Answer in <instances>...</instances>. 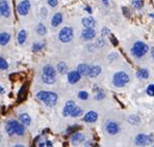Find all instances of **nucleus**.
<instances>
[{"instance_id":"nucleus-1","label":"nucleus","mask_w":154,"mask_h":147,"mask_svg":"<svg viewBox=\"0 0 154 147\" xmlns=\"http://www.w3.org/2000/svg\"><path fill=\"white\" fill-rule=\"evenodd\" d=\"M37 98L38 99H40L41 101H43L45 105L49 106V107H52V106L55 105L58 99V96L55 92L45 91V90L38 91L37 93Z\"/></svg>"},{"instance_id":"nucleus-2","label":"nucleus","mask_w":154,"mask_h":147,"mask_svg":"<svg viewBox=\"0 0 154 147\" xmlns=\"http://www.w3.org/2000/svg\"><path fill=\"white\" fill-rule=\"evenodd\" d=\"M6 132H8V136H13L14 134L22 136L25 133V128H24L23 123L21 124L17 120H10L6 123Z\"/></svg>"},{"instance_id":"nucleus-3","label":"nucleus","mask_w":154,"mask_h":147,"mask_svg":"<svg viewBox=\"0 0 154 147\" xmlns=\"http://www.w3.org/2000/svg\"><path fill=\"white\" fill-rule=\"evenodd\" d=\"M149 47L144 42H137L133 44L132 48H131V54L134 56L135 58H141L148 52Z\"/></svg>"},{"instance_id":"nucleus-4","label":"nucleus","mask_w":154,"mask_h":147,"mask_svg":"<svg viewBox=\"0 0 154 147\" xmlns=\"http://www.w3.org/2000/svg\"><path fill=\"white\" fill-rule=\"evenodd\" d=\"M127 83H129V76L125 72H118L114 75L112 78V84L116 87H124Z\"/></svg>"},{"instance_id":"nucleus-5","label":"nucleus","mask_w":154,"mask_h":147,"mask_svg":"<svg viewBox=\"0 0 154 147\" xmlns=\"http://www.w3.org/2000/svg\"><path fill=\"white\" fill-rule=\"evenodd\" d=\"M73 29L71 27H64L58 33V38L63 43H69L73 40Z\"/></svg>"},{"instance_id":"nucleus-6","label":"nucleus","mask_w":154,"mask_h":147,"mask_svg":"<svg viewBox=\"0 0 154 147\" xmlns=\"http://www.w3.org/2000/svg\"><path fill=\"white\" fill-rule=\"evenodd\" d=\"M134 143L137 146H147L150 143H152V138L145 134H139L135 137Z\"/></svg>"},{"instance_id":"nucleus-7","label":"nucleus","mask_w":154,"mask_h":147,"mask_svg":"<svg viewBox=\"0 0 154 147\" xmlns=\"http://www.w3.org/2000/svg\"><path fill=\"white\" fill-rule=\"evenodd\" d=\"M29 10H30V2L28 0H23L21 1L17 6L18 13L21 16H26L28 13Z\"/></svg>"},{"instance_id":"nucleus-8","label":"nucleus","mask_w":154,"mask_h":147,"mask_svg":"<svg viewBox=\"0 0 154 147\" xmlns=\"http://www.w3.org/2000/svg\"><path fill=\"white\" fill-rule=\"evenodd\" d=\"M106 132H107L108 135L110 136H114V135H117L118 133L120 132V128L118 125V123H116L115 121H108L106 123Z\"/></svg>"},{"instance_id":"nucleus-9","label":"nucleus","mask_w":154,"mask_h":147,"mask_svg":"<svg viewBox=\"0 0 154 147\" xmlns=\"http://www.w3.org/2000/svg\"><path fill=\"white\" fill-rule=\"evenodd\" d=\"M95 37H96V31L94 28H91V27H87L81 32V37L85 40H94Z\"/></svg>"},{"instance_id":"nucleus-10","label":"nucleus","mask_w":154,"mask_h":147,"mask_svg":"<svg viewBox=\"0 0 154 147\" xmlns=\"http://www.w3.org/2000/svg\"><path fill=\"white\" fill-rule=\"evenodd\" d=\"M0 15L8 18L11 15V10L6 0H0Z\"/></svg>"},{"instance_id":"nucleus-11","label":"nucleus","mask_w":154,"mask_h":147,"mask_svg":"<svg viewBox=\"0 0 154 147\" xmlns=\"http://www.w3.org/2000/svg\"><path fill=\"white\" fill-rule=\"evenodd\" d=\"M97 119H98V114H97L95 111H89V112L85 115V117H83V121L88 123L96 122Z\"/></svg>"},{"instance_id":"nucleus-12","label":"nucleus","mask_w":154,"mask_h":147,"mask_svg":"<svg viewBox=\"0 0 154 147\" xmlns=\"http://www.w3.org/2000/svg\"><path fill=\"white\" fill-rule=\"evenodd\" d=\"M80 78H81V75L78 71L70 72V73L68 74V81H69V83H71V84H75V83H77L79 80H80Z\"/></svg>"},{"instance_id":"nucleus-13","label":"nucleus","mask_w":154,"mask_h":147,"mask_svg":"<svg viewBox=\"0 0 154 147\" xmlns=\"http://www.w3.org/2000/svg\"><path fill=\"white\" fill-rule=\"evenodd\" d=\"M74 108H75V103L73 101H68L64 107V110H63V115L65 117L70 116V114H71V112L73 111Z\"/></svg>"},{"instance_id":"nucleus-14","label":"nucleus","mask_w":154,"mask_h":147,"mask_svg":"<svg viewBox=\"0 0 154 147\" xmlns=\"http://www.w3.org/2000/svg\"><path fill=\"white\" fill-rule=\"evenodd\" d=\"M90 69H91V66L88 64H85V63L79 64L78 66H77V71L80 73L81 76H89Z\"/></svg>"},{"instance_id":"nucleus-15","label":"nucleus","mask_w":154,"mask_h":147,"mask_svg":"<svg viewBox=\"0 0 154 147\" xmlns=\"http://www.w3.org/2000/svg\"><path fill=\"white\" fill-rule=\"evenodd\" d=\"M63 22V15L60 13H55V15L53 16V18H52L51 20V25L54 27H57L58 25H60Z\"/></svg>"},{"instance_id":"nucleus-16","label":"nucleus","mask_w":154,"mask_h":147,"mask_svg":"<svg viewBox=\"0 0 154 147\" xmlns=\"http://www.w3.org/2000/svg\"><path fill=\"white\" fill-rule=\"evenodd\" d=\"M27 89H28V84H24L20 89L19 93H18V101H22L23 99H25L26 98V93H27Z\"/></svg>"},{"instance_id":"nucleus-17","label":"nucleus","mask_w":154,"mask_h":147,"mask_svg":"<svg viewBox=\"0 0 154 147\" xmlns=\"http://www.w3.org/2000/svg\"><path fill=\"white\" fill-rule=\"evenodd\" d=\"M101 67L99 65H94V66H91V69H90V73H89V77L91 78H96L97 76L101 74Z\"/></svg>"},{"instance_id":"nucleus-18","label":"nucleus","mask_w":154,"mask_h":147,"mask_svg":"<svg viewBox=\"0 0 154 147\" xmlns=\"http://www.w3.org/2000/svg\"><path fill=\"white\" fill-rule=\"evenodd\" d=\"M85 140V135L81 134V133H74L71 137V141L72 143L76 144V143H80Z\"/></svg>"},{"instance_id":"nucleus-19","label":"nucleus","mask_w":154,"mask_h":147,"mask_svg":"<svg viewBox=\"0 0 154 147\" xmlns=\"http://www.w3.org/2000/svg\"><path fill=\"white\" fill-rule=\"evenodd\" d=\"M82 25L87 28V27H91V28H94L96 26V21L93 19L92 17H89V18H85L82 20Z\"/></svg>"},{"instance_id":"nucleus-20","label":"nucleus","mask_w":154,"mask_h":147,"mask_svg":"<svg viewBox=\"0 0 154 147\" xmlns=\"http://www.w3.org/2000/svg\"><path fill=\"white\" fill-rule=\"evenodd\" d=\"M11 40V35L6 32L0 33V45L1 46H5L8 42Z\"/></svg>"},{"instance_id":"nucleus-21","label":"nucleus","mask_w":154,"mask_h":147,"mask_svg":"<svg viewBox=\"0 0 154 147\" xmlns=\"http://www.w3.org/2000/svg\"><path fill=\"white\" fill-rule=\"evenodd\" d=\"M135 76L140 79H148L149 78V72H148V69H141L137 72Z\"/></svg>"},{"instance_id":"nucleus-22","label":"nucleus","mask_w":154,"mask_h":147,"mask_svg":"<svg viewBox=\"0 0 154 147\" xmlns=\"http://www.w3.org/2000/svg\"><path fill=\"white\" fill-rule=\"evenodd\" d=\"M42 81L46 84H53L55 82V77L53 76H49V75L43 74L42 76Z\"/></svg>"},{"instance_id":"nucleus-23","label":"nucleus","mask_w":154,"mask_h":147,"mask_svg":"<svg viewBox=\"0 0 154 147\" xmlns=\"http://www.w3.org/2000/svg\"><path fill=\"white\" fill-rule=\"evenodd\" d=\"M18 43L20 45H23L24 43L26 42V38H27V33L25 30H21L19 33H18Z\"/></svg>"},{"instance_id":"nucleus-24","label":"nucleus","mask_w":154,"mask_h":147,"mask_svg":"<svg viewBox=\"0 0 154 147\" xmlns=\"http://www.w3.org/2000/svg\"><path fill=\"white\" fill-rule=\"evenodd\" d=\"M20 121H21V123H23L24 125H29L31 122V119H30V117H29L28 114L23 113V114L20 115Z\"/></svg>"},{"instance_id":"nucleus-25","label":"nucleus","mask_w":154,"mask_h":147,"mask_svg":"<svg viewBox=\"0 0 154 147\" xmlns=\"http://www.w3.org/2000/svg\"><path fill=\"white\" fill-rule=\"evenodd\" d=\"M43 74H46V75H49V76L55 77L56 72H55V69L51 66V65H46V66H44V69H43Z\"/></svg>"},{"instance_id":"nucleus-26","label":"nucleus","mask_w":154,"mask_h":147,"mask_svg":"<svg viewBox=\"0 0 154 147\" xmlns=\"http://www.w3.org/2000/svg\"><path fill=\"white\" fill-rule=\"evenodd\" d=\"M47 32V29L46 27H45L44 24H38L37 26V33L38 35H44L46 34Z\"/></svg>"},{"instance_id":"nucleus-27","label":"nucleus","mask_w":154,"mask_h":147,"mask_svg":"<svg viewBox=\"0 0 154 147\" xmlns=\"http://www.w3.org/2000/svg\"><path fill=\"white\" fill-rule=\"evenodd\" d=\"M81 114H82V109H81V108H79V107H76V106H75V108H74L73 111L71 112L70 116H72V117H78V116H80Z\"/></svg>"},{"instance_id":"nucleus-28","label":"nucleus","mask_w":154,"mask_h":147,"mask_svg":"<svg viewBox=\"0 0 154 147\" xmlns=\"http://www.w3.org/2000/svg\"><path fill=\"white\" fill-rule=\"evenodd\" d=\"M57 71H58V73H60V74H65V73H67V64H66L65 62H60L57 64Z\"/></svg>"},{"instance_id":"nucleus-29","label":"nucleus","mask_w":154,"mask_h":147,"mask_svg":"<svg viewBox=\"0 0 154 147\" xmlns=\"http://www.w3.org/2000/svg\"><path fill=\"white\" fill-rule=\"evenodd\" d=\"M132 5L137 10H141L143 6H144V0H133Z\"/></svg>"},{"instance_id":"nucleus-30","label":"nucleus","mask_w":154,"mask_h":147,"mask_svg":"<svg viewBox=\"0 0 154 147\" xmlns=\"http://www.w3.org/2000/svg\"><path fill=\"white\" fill-rule=\"evenodd\" d=\"M128 122L132 123V124H137L140 123V117L137 115H131L128 117Z\"/></svg>"},{"instance_id":"nucleus-31","label":"nucleus","mask_w":154,"mask_h":147,"mask_svg":"<svg viewBox=\"0 0 154 147\" xmlns=\"http://www.w3.org/2000/svg\"><path fill=\"white\" fill-rule=\"evenodd\" d=\"M45 47V44H41V43H37L32 46V51L33 52H40L44 49Z\"/></svg>"},{"instance_id":"nucleus-32","label":"nucleus","mask_w":154,"mask_h":147,"mask_svg":"<svg viewBox=\"0 0 154 147\" xmlns=\"http://www.w3.org/2000/svg\"><path fill=\"white\" fill-rule=\"evenodd\" d=\"M146 92H147V94H149L150 96H154V84L148 85V87H147V89H146Z\"/></svg>"},{"instance_id":"nucleus-33","label":"nucleus","mask_w":154,"mask_h":147,"mask_svg":"<svg viewBox=\"0 0 154 147\" xmlns=\"http://www.w3.org/2000/svg\"><path fill=\"white\" fill-rule=\"evenodd\" d=\"M78 98L80 99H82V101H85V99L89 98V93H88L87 91H79Z\"/></svg>"},{"instance_id":"nucleus-34","label":"nucleus","mask_w":154,"mask_h":147,"mask_svg":"<svg viewBox=\"0 0 154 147\" xmlns=\"http://www.w3.org/2000/svg\"><path fill=\"white\" fill-rule=\"evenodd\" d=\"M8 64L2 57H0V69H8Z\"/></svg>"},{"instance_id":"nucleus-35","label":"nucleus","mask_w":154,"mask_h":147,"mask_svg":"<svg viewBox=\"0 0 154 147\" xmlns=\"http://www.w3.org/2000/svg\"><path fill=\"white\" fill-rule=\"evenodd\" d=\"M104 92L102 91V90H100V89H98V92L96 93V96H95V98L97 99V101H101V99H103L104 98Z\"/></svg>"},{"instance_id":"nucleus-36","label":"nucleus","mask_w":154,"mask_h":147,"mask_svg":"<svg viewBox=\"0 0 154 147\" xmlns=\"http://www.w3.org/2000/svg\"><path fill=\"white\" fill-rule=\"evenodd\" d=\"M57 3H58L57 0H48V4L51 7H55V6L57 5Z\"/></svg>"},{"instance_id":"nucleus-37","label":"nucleus","mask_w":154,"mask_h":147,"mask_svg":"<svg viewBox=\"0 0 154 147\" xmlns=\"http://www.w3.org/2000/svg\"><path fill=\"white\" fill-rule=\"evenodd\" d=\"M77 128H78V126H77V125H73V126H71L70 128H68V130H67V133H68V134H70V133L72 134V133H73L74 131H76Z\"/></svg>"},{"instance_id":"nucleus-38","label":"nucleus","mask_w":154,"mask_h":147,"mask_svg":"<svg viewBox=\"0 0 154 147\" xmlns=\"http://www.w3.org/2000/svg\"><path fill=\"white\" fill-rule=\"evenodd\" d=\"M107 33H109V30L107 28L102 29V37H105V34H107Z\"/></svg>"},{"instance_id":"nucleus-39","label":"nucleus","mask_w":154,"mask_h":147,"mask_svg":"<svg viewBox=\"0 0 154 147\" xmlns=\"http://www.w3.org/2000/svg\"><path fill=\"white\" fill-rule=\"evenodd\" d=\"M110 40H112V43L114 42V45H115V46H117L118 43H117V40H116V38H115L114 35H112V37H110Z\"/></svg>"},{"instance_id":"nucleus-40","label":"nucleus","mask_w":154,"mask_h":147,"mask_svg":"<svg viewBox=\"0 0 154 147\" xmlns=\"http://www.w3.org/2000/svg\"><path fill=\"white\" fill-rule=\"evenodd\" d=\"M101 1H102L103 4H105L106 6H108V4H109V0H101Z\"/></svg>"},{"instance_id":"nucleus-41","label":"nucleus","mask_w":154,"mask_h":147,"mask_svg":"<svg viewBox=\"0 0 154 147\" xmlns=\"http://www.w3.org/2000/svg\"><path fill=\"white\" fill-rule=\"evenodd\" d=\"M85 10H87L88 13H92V8L90 7V6H85Z\"/></svg>"},{"instance_id":"nucleus-42","label":"nucleus","mask_w":154,"mask_h":147,"mask_svg":"<svg viewBox=\"0 0 154 147\" xmlns=\"http://www.w3.org/2000/svg\"><path fill=\"white\" fill-rule=\"evenodd\" d=\"M112 60H114L115 58H118V55H114V56H112V55H109V59H112Z\"/></svg>"},{"instance_id":"nucleus-43","label":"nucleus","mask_w":154,"mask_h":147,"mask_svg":"<svg viewBox=\"0 0 154 147\" xmlns=\"http://www.w3.org/2000/svg\"><path fill=\"white\" fill-rule=\"evenodd\" d=\"M151 55H152V57H153V59H154V47L152 49H151Z\"/></svg>"},{"instance_id":"nucleus-44","label":"nucleus","mask_w":154,"mask_h":147,"mask_svg":"<svg viewBox=\"0 0 154 147\" xmlns=\"http://www.w3.org/2000/svg\"><path fill=\"white\" fill-rule=\"evenodd\" d=\"M46 146H52V143L50 141H47L46 142Z\"/></svg>"},{"instance_id":"nucleus-45","label":"nucleus","mask_w":154,"mask_h":147,"mask_svg":"<svg viewBox=\"0 0 154 147\" xmlns=\"http://www.w3.org/2000/svg\"><path fill=\"white\" fill-rule=\"evenodd\" d=\"M4 91V90H3V88H2V87H0V92H1V93H2V92H3Z\"/></svg>"}]
</instances>
